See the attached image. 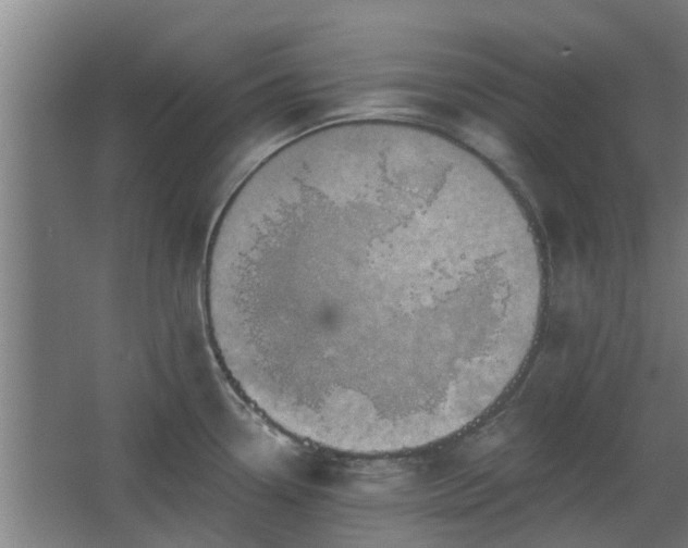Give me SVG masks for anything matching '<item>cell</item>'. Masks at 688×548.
<instances>
[{"instance_id": "cell-1", "label": "cell", "mask_w": 688, "mask_h": 548, "mask_svg": "<svg viewBox=\"0 0 688 548\" xmlns=\"http://www.w3.org/2000/svg\"><path fill=\"white\" fill-rule=\"evenodd\" d=\"M543 292L507 189L406 124L279 148L230 197L204 271L233 384L282 429L355 453L418 448L483 412L523 369Z\"/></svg>"}]
</instances>
